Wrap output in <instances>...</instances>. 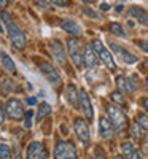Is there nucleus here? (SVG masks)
<instances>
[{"instance_id": "1", "label": "nucleus", "mask_w": 148, "mask_h": 159, "mask_svg": "<svg viewBox=\"0 0 148 159\" xmlns=\"http://www.w3.org/2000/svg\"><path fill=\"white\" fill-rule=\"evenodd\" d=\"M2 19L8 29V35H10V40H11V45L15 46L16 49H24L25 45H27V37L24 35V32L19 29V25L16 24V21L13 19L8 13H2Z\"/></svg>"}, {"instance_id": "2", "label": "nucleus", "mask_w": 148, "mask_h": 159, "mask_svg": "<svg viewBox=\"0 0 148 159\" xmlns=\"http://www.w3.org/2000/svg\"><path fill=\"white\" fill-rule=\"evenodd\" d=\"M107 111H109V118H110V121H112L116 132H123L127 127V118H126L124 111L121 110L116 103L107 105Z\"/></svg>"}, {"instance_id": "3", "label": "nucleus", "mask_w": 148, "mask_h": 159, "mask_svg": "<svg viewBox=\"0 0 148 159\" xmlns=\"http://www.w3.org/2000/svg\"><path fill=\"white\" fill-rule=\"evenodd\" d=\"M54 159H78L75 145L72 142H59L54 150Z\"/></svg>"}, {"instance_id": "4", "label": "nucleus", "mask_w": 148, "mask_h": 159, "mask_svg": "<svg viewBox=\"0 0 148 159\" xmlns=\"http://www.w3.org/2000/svg\"><path fill=\"white\" fill-rule=\"evenodd\" d=\"M92 48H94V51L97 52L99 59H102V62H104L110 70H115V69H116V64H115V61H113V56L110 54V51L102 45L100 40H92Z\"/></svg>"}, {"instance_id": "5", "label": "nucleus", "mask_w": 148, "mask_h": 159, "mask_svg": "<svg viewBox=\"0 0 148 159\" xmlns=\"http://www.w3.org/2000/svg\"><path fill=\"white\" fill-rule=\"evenodd\" d=\"M67 48H69V56H70L75 67H81V65H85L83 51H81L80 43L76 42V38H69L67 40Z\"/></svg>"}, {"instance_id": "6", "label": "nucleus", "mask_w": 148, "mask_h": 159, "mask_svg": "<svg viewBox=\"0 0 148 159\" xmlns=\"http://www.w3.org/2000/svg\"><path fill=\"white\" fill-rule=\"evenodd\" d=\"M5 110H7L8 118L15 119V121H19V119L24 118V107H22L21 100L18 99H10L5 105Z\"/></svg>"}, {"instance_id": "7", "label": "nucleus", "mask_w": 148, "mask_h": 159, "mask_svg": "<svg viewBox=\"0 0 148 159\" xmlns=\"http://www.w3.org/2000/svg\"><path fill=\"white\" fill-rule=\"evenodd\" d=\"M37 65L40 67V70L43 72V75L48 78V81L53 83V84H59L61 83V76L58 73V70L53 67V65L46 61H42V59H37Z\"/></svg>"}, {"instance_id": "8", "label": "nucleus", "mask_w": 148, "mask_h": 159, "mask_svg": "<svg viewBox=\"0 0 148 159\" xmlns=\"http://www.w3.org/2000/svg\"><path fill=\"white\" fill-rule=\"evenodd\" d=\"M73 126H75V132H76L78 139L83 142V145H86V147H88L89 142H91V132H89L88 123L85 121V119H81V118H76Z\"/></svg>"}, {"instance_id": "9", "label": "nucleus", "mask_w": 148, "mask_h": 159, "mask_svg": "<svg viewBox=\"0 0 148 159\" xmlns=\"http://www.w3.org/2000/svg\"><path fill=\"white\" fill-rule=\"evenodd\" d=\"M25 157H27V159H46L48 157L46 147L42 142H32L29 145V148H27Z\"/></svg>"}, {"instance_id": "10", "label": "nucleus", "mask_w": 148, "mask_h": 159, "mask_svg": "<svg viewBox=\"0 0 148 159\" xmlns=\"http://www.w3.org/2000/svg\"><path fill=\"white\" fill-rule=\"evenodd\" d=\"M83 61H85V65H86L88 69L97 67V64H99V56H97V52L94 51L92 45H86V46H85V51H83Z\"/></svg>"}, {"instance_id": "11", "label": "nucleus", "mask_w": 148, "mask_h": 159, "mask_svg": "<svg viewBox=\"0 0 148 159\" xmlns=\"http://www.w3.org/2000/svg\"><path fill=\"white\" fill-rule=\"evenodd\" d=\"M49 49H51V54L58 61L59 65H65V51H64V46L59 40H53L49 43Z\"/></svg>"}, {"instance_id": "12", "label": "nucleus", "mask_w": 148, "mask_h": 159, "mask_svg": "<svg viewBox=\"0 0 148 159\" xmlns=\"http://www.w3.org/2000/svg\"><path fill=\"white\" fill-rule=\"evenodd\" d=\"M80 105H81V108H83V111H85V116L89 119H92V116H94V110H92V103H91V99H89V96H88V92L85 91V89H81L80 91Z\"/></svg>"}, {"instance_id": "13", "label": "nucleus", "mask_w": 148, "mask_h": 159, "mask_svg": "<svg viewBox=\"0 0 148 159\" xmlns=\"http://www.w3.org/2000/svg\"><path fill=\"white\" fill-rule=\"evenodd\" d=\"M116 84H118V89L121 92H134L137 88L136 80H131V78H126V76H118Z\"/></svg>"}, {"instance_id": "14", "label": "nucleus", "mask_w": 148, "mask_h": 159, "mask_svg": "<svg viewBox=\"0 0 148 159\" xmlns=\"http://www.w3.org/2000/svg\"><path fill=\"white\" fill-rule=\"evenodd\" d=\"M127 13H129L131 18L137 19L140 24L148 25V11H145L143 8H140V7H131V8L127 10Z\"/></svg>"}, {"instance_id": "15", "label": "nucleus", "mask_w": 148, "mask_h": 159, "mask_svg": "<svg viewBox=\"0 0 148 159\" xmlns=\"http://www.w3.org/2000/svg\"><path fill=\"white\" fill-rule=\"evenodd\" d=\"M121 151H123L124 159H142L140 151L134 147L131 142H124L123 145H121Z\"/></svg>"}, {"instance_id": "16", "label": "nucleus", "mask_w": 148, "mask_h": 159, "mask_svg": "<svg viewBox=\"0 0 148 159\" xmlns=\"http://www.w3.org/2000/svg\"><path fill=\"white\" fill-rule=\"evenodd\" d=\"M110 46H112V49L116 52V56H119L126 64H134V62H137V57L134 56V54H131L129 51H126L123 46H119V45H116V43H112Z\"/></svg>"}, {"instance_id": "17", "label": "nucleus", "mask_w": 148, "mask_h": 159, "mask_svg": "<svg viewBox=\"0 0 148 159\" xmlns=\"http://www.w3.org/2000/svg\"><path fill=\"white\" fill-rule=\"evenodd\" d=\"M99 129H100V135H102L104 139H112L115 127H113V124H112V121H110V118L102 116L100 121H99Z\"/></svg>"}, {"instance_id": "18", "label": "nucleus", "mask_w": 148, "mask_h": 159, "mask_svg": "<svg viewBox=\"0 0 148 159\" xmlns=\"http://www.w3.org/2000/svg\"><path fill=\"white\" fill-rule=\"evenodd\" d=\"M61 25H62V29L65 30V32H69L70 35H75V37H80L83 34V30H81V27L75 22V21H72V19H64L62 22H61Z\"/></svg>"}, {"instance_id": "19", "label": "nucleus", "mask_w": 148, "mask_h": 159, "mask_svg": "<svg viewBox=\"0 0 148 159\" xmlns=\"http://www.w3.org/2000/svg\"><path fill=\"white\" fill-rule=\"evenodd\" d=\"M65 97L72 103V107H80V92L76 91V86L69 84L65 89Z\"/></svg>"}, {"instance_id": "20", "label": "nucleus", "mask_w": 148, "mask_h": 159, "mask_svg": "<svg viewBox=\"0 0 148 159\" xmlns=\"http://www.w3.org/2000/svg\"><path fill=\"white\" fill-rule=\"evenodd\" d=\"M0 64L8 73H16V65L13 62V59L7 54V52H0Z\"/></svg>"}, {"instance_id": "21", "label": "nucleus", "mask_w": 148, "mask_h": 159, "mask_svg": "<svg viewBox=\"0 0 148 159\" xmlns=\"http://www.w3.org/2000/svg\"><path fill=\"white\" fill-rule=\"evenodd\" d=\"M48 115H51V105L43 102V103H40L38 105V113H37V119L38 121H42L43 118H46Z\"/></svg>"}, {"instance_id": "22", "label": "nucleus", "mask_w": 148, "mask_h": 159, "mask_svg": "<svg viewBox=\"0 0 148 159\" xmlns=\"http://www.w3.org/2000/svg\"><path fill=\"white\" fill-rule=\"evenodd\" d=\"M140 124L139 123H134L132 126H131V134H132V137L136 139V140H140L142 139V132H140Z\"/></svg>"}, {"instance_id": "23", "label": "nucleus", "mask_w": 148, "mask_h": 159, "mask_svg": "<svg viewBox=\"0 0 148 159\" xmlns=\"http://www.w3.org/2000/svg\"><path fill=\"white\" fill-rule=\"evenodd\" d=\"M110 30H112L115 35H118V37H124V35H126L124 30H123V27H121V24H118V22H112V24H110Z\"/></svg>"}, {"instance_id": "24", "label": "nucleus", "mask_w": 148, "mask_h": 159, "mask_svg": "<svg viewBox=\"0 0 148 159\" xmlns=\"http://www.w3.org/2000/svg\"><path fill=\"white\" fill-rule=\"evenodd\" d=\"M137 123L140 124V127H142L143 130H146V132H148V115L140 113V115L137 116Z\"/></svg>"}, {"instance_id": "25", "label": "nucleus", "mask_w": 148, "mask_h": 159, "mask_svg": "<svg viewBox=\"0 0 148 159\" xmlns=\"http://www.w3.org/2000/svg\"><path fill=\"white\" fill-rule=\"evenodd\" d=\"M0 159H11V151L7 145H0Z\"/></svg>"}, {"instance_id": "26", "label": "nucleus", "mask_w": 148, "mask_h": 159, "mask_svg": "<svg viewBox=\"0 0 148 159\" xmlns=\"http://www.w3.org/2000/svg\"><path fill=\"white\" fill-rule=\"evenodd\" d=\"M32 116H34V111L32 110H27V111H25V115H24V126L27 127V129L32 126Z\"/></svg>"}, {"instance_id": "27", "label": "nucleus", "mask_w": 148, "mask_h": 159, "mask_svg": "<svg viewBox=\"0 0 148 159\" xmlns=\"http://www.w3.org/2000/svg\"><path fill=\"white\" fill-rule=\"evenodd\" d=\"M112 99L115 100L116 105H124V103H126V100H124V97H123V94H121V92H113Z\"/></svg>"}, {"instance_id": "28", "label": "nucleus", "mask_w": 148, "mask_h": 159, "mask_svg": "<svg viewBox=\"0 0 148 159\" xmlns=\"http://www.w3.org/2000/svg\"><path fill=\"white\" fill-rule=\"evenodd\" d=\"M11 89H13V81L7 78L5 81H3V86H2V92H3V94H8Z\"/></svg>"}, {"instance_id": "29", "label": "nucleus", "mask_w": 148, "mask_h": 159, "mask_svg": "<svg viewBox=\"0 0 148 159\" xmlns=\"http://www.w3.org/2000/svg\"><path fill=\"white\" fill-rule=\"evenodd\" d=\"M49 2L58 5V7H67V5L70 3V0H49Z\"/></svg>"}, {"instance_id": "30", "label": "nucleus", "mask_w": 148, "mask_h": 159, "mask_svg": "<svg viewBox=\"0 0 148 159\" xmlns=\"http://www.w3.org/2000/svg\"><path fill=\"white\" fill-rule=\"evenodd\" d=\"M137 45H139V48H140V49H143V51H146V52H148V40H139Z\"/></svg>"}, {"instance_id": "31", "label": "nucleus", "mask_w": 148, "mask_h": 159, "mask_svg": "<svg viewBox=\"0 0 148 159\" xmlns=\"http://www.w3.org/2000/svg\"><path fill=\"white\" fill-rule=\"evenodd\" d=\"M5 113H7L5 107H2V105H0V124H3V121H5Z\"/></svg>"}, {"instance_id": "32", "label": "nucleus", "mask_w": 148, "mask_h": 159, "mask_svg": "<svg viewBox=\"0 0 148 159\" xmlns=\"http://www.w3.org/2000/svg\"><path fill=\"white\" fill-rule=\"evenodd\" d=\"M96 159H105V156H104V151H102L100 148H97V150H96Z\"/></svg>"}, {"instance_id": "33", "label": "nucleus", "mask_w": 148, "mask_h": 159, "mask_svg": "<svg viewBox=\"0 0 148 159\" xmlns=\"http://www.w3.org/2000/svg\"><path fill=\"white\" fill-rule=\"evenodd\" d=\"M85 13H86V15H89L91 18H94V19H96V18H99V16H97V13H96V11H92V10H86Z\"/></svg>"}, {"instance_id": "34", "label": "nucleus", "mask_w": 148, "mask_h": 159, "mask_svg": "<svg viewBox=\"0 0 148 159\" xmlns=\"http://www.w3.org/2000/svg\"><path fill=\"white\" fill-rule=\"evenodd\" d=\"M37 2V5L40 7V8H46V5H45V0H35Z\"/></svg>"}, {"instance_id": "35", "label": "nucleus", "mask_w": 148, "mask_h": 159, "mask_svg": "<svg viewBox=\"0 0 148 159\" xmlns=\"http://www.w3.org/2000/svg\"><path fill=\"white\" fill-rule=\"evenodd\" d=\"M142 103H143V107H145V110L148 111V97H145V99H142Z\"/></svg>"}, {"instance_id": "36", "label": "nucleus", "mask_w": 148, "mask_h": 159, "mask_svg": "<svg viewBox=\"0 0 148 159\" xmlns=\"http://www.w3.org/2000/svg\"><path fill=\"white\" fill-rule=\"evenodd\" d=\"M8 3V0H0V8H5Z\"/></svg>"}, {"instance_id": "37", "label": "nucleus", "mask_w": 148, "mask_h": 159, "mask_svg": "<svg viewBox=\"0 0 148 159\" xmlns=\"http://www.w3.org/2000/svg\"><path fill=\"white\" fill-rule=\"evenodd\" d=\"M81 2H85V3H94V2H97V0H81Z\"/></svg>"}, {"instance_id": "38", "label": "nucleus", "mask_w": 148, "mask_h": 159, "mask_svg": "<svg viewBox=\"0 0 148 159\" xmlns=\"http://www.w3.org/2000/svg\"><path fill=\"white\" fill-rule=\"evenodd\" d=\"M100 8H102V10H104V11H107V10H109V8H110V7H109V5H102V7H100Z\"/></svg>"}, {"instance_id": "39", "label": "nucleus", "mask_w": 148, "mask_h": 159, "mask_svg": "<svg viewBox=\"0 0 148 159\" xmlns=\"http://www.w3.org/2000/svg\"><path fill=\"white\" fill-rule=\"evenodd\" d=\"M61 129H62V134H64V135H65V134H67V127H65V126H62V127H61Z\"/></svg>"}, {"instance_id": "40", "label": "nucleus", "mask_w": 148, "mask_h": 159, "mask_svg": "<svg viewBox=\"0 0 148 159\" xmlns=\"http://www.w3.org/2000/svg\"><path fill=\"white\" fill-rule=\"evenodd\" d=\"M29 103H30V105H34V103H35V99H34V97H30V99H29Z\"/></svg>"}, {"instance_id": "41", "label": "nucleus", "mask_w": 148, "mask_h": 159, "mask_svg": "<svg viewBox=\"0 0 148 159\" xmlns=\"http://www.w3.org/2000/svg\"><path fill=\"white\" fill-rule=\"evenodd\" d=\"M146 89H148V78H146Z\"/></svg>"}, {"instance_id": "42", "label": "nucleus", "mask_w": 148, "mask_h": 159, "mask_svg": "<svg viewBox=\"0 0 148 159\" xmlns=\"http://www.w3.org/2000/svg\"><path fill=\"white\" fill-rule=\"evenodd\" d=\"M0 32H3V29H2V25H0Z\"/></svg>"}]
</instances>
